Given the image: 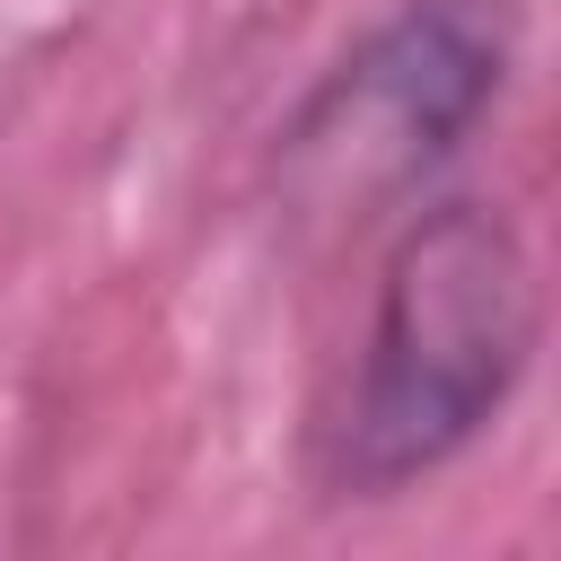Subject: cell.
I'll use <instances>...</instances> for the list:
<instances>
[{"instance_id": "6da1fadb", "label": "cell", "mask_w": 561, "mask_h": 561, "mask_svg": "<svg viewBox=\"0 0 561 561\" xmlns=\"http://www.w3.org/2000/svg\"><path fill=\"white\" fill-rule=\"evenodd\" d=\"M543 342V280L508 210L430 202L377 272L368 333L316 465L333 500H394L456 465L526 386Z\"/></svg>"}, {"instance_id": "7a4b0ae2", "label": "cell", "mask_w": 561, "mask_h": 561, "mask_svg": "<svg viewBox=\"0 0 561 561\" xmlns=\"http://www.w3.org/2000/svg\"><path fill=\"white\" fill-rule=\"evenodd\" d=\"M517 61V0H394L289 114L280 184L298 210H377L473 140Z\"/></svg>"}]
</instances>
